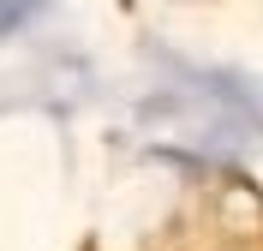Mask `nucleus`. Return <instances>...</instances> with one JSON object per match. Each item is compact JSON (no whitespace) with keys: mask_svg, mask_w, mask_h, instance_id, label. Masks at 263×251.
<instances>
[{"mask_svg":"<svg viewBox=\"0 0 263 251\" xmlns=\"http://www.w3.org/2000/svg\"><path fill=\"white\" fill-rule=\"evenodd\" d=\"M30 6H36V0H0V30L24 24V18H30Z\"/></svg>","mask_w":263,"mask_h":251,"instance_id":"1","label":"nucleus"}]
</instances>
